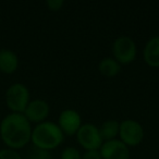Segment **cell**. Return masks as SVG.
Instances as JSON below:
<instances>
[{"instance_id":"10","label":"cell","mask_w":159,"mask_h":159,"mask_svg":"<svg viewBox=\"0 0 159 159\" xmlns=\"http://www.w3.org/2000/svg\"><path fill=\"white\" fill-rule=\"evenodd\" d=\"M143 57L147 66L152 68H159V35L152 36L146 42Z\"/></svg>"},{"instance_id":"3","label":"cell","mask_w":159,"mask_h":159,"mask_svg":"<svg viewBox=\"0 0 159 159\" xmlns=\"http://www.w3.org/2000/svg\"><path fill=\"white\" fill-rule=\"evenodd\" d=\"M5 100L11 112L23 113L29 102H31V93L29 87L23 83H13L6 91Z\"/></svg>"},{"instance_id":"9","label":"cell","mask_w":159,"mask_h":159,"mask_svg":"<svg viewBox=\"0 0 159 159\" xmlns=\"http://www.w3.org/2000/svg\"><path fill=\"white\" fill-rule=\"evenodd\" d=\"M102 159H130V147L122 143L120 139H111L102 143L99 149Z\"/></svg>"},{"instance_id":"14","label":"cell","mask_w":159,"mask_h":159,"mask_svg":"<svg viewBox=\"0 0 159 159\" xmlns=\"http://www.w3.org/2000/svg\"><path fill=\"white\" fill-rule=\"evenodd\" d=\"M27 159H52L51 154L48 150L40 149L37 147H32L27 154Z\"/></svg>"},{"instance_id":"2","label":"cell","mask_w":159,"mask_h":159,"mask_svg":"<svg viewBox=\"0 0 159 159\" xmlns=\"http://www.w3.org/2000/svg\"><path fill=\"white\" fill-rule=\"evenodd\" d=\"M64 141V134L58 124L53 121H46L35 124L32 130L31 143L34 147L44 150H51L58 148Z\"/></svg>"},{"instance_id":"7","label":"cell","mask_w":159,"mask_h":159,"mask_svg":"<svg viewBox=\"0 0 159 159\" xmlns=\"http://www.w3.org/2000/svg\"><path fill=\"white\" fill-rule=\"evenodd\" d=\"M58 126L64 136H73L77 133L80 128L82 126L83 120L79 111L75 109H64L60 112L59 117H58Z\"/></svg>"},{"instance_id":"11","label":"cell","mask_w":159,"mask_h":159,"mask_svg":"<svg viewBox=\"0 0 159 159\" xmlns=\"http://www.w3.org/2000/svg\"><path fill=\"white\" fill-rule=\"evenodd\" d=\"M19 57L13 50L8 48L0 49V72L13 74L19 68Z\"/></svg>"},{"instance_id":"17","label":"cell","mask_w":159,"mask_h":159,"mask_svg":"<svg viewBox=\"0 0 159 159\" xmlns=\"http://www.w3.org/2000/svg\"><path fill=\"white\" fill-rule=\"evenodd\" d=\"M46 6L50 11H59L64 6L63 0H47Z\"/></svg>"},{"instance_id":"8","label":"cell","mask_w":159,"mask_h":159,"mask_svg":"<svg viewBox=\"0 0 159 159\" xmlns=\"http://www.w3.org/2000/svg\"><path fill=\"white\" fill-rule=\"evenodd\" d=\"M49 113H50V106L48 102L40 98H36L29 102L23 115L31 123L38 124L46 121Z\"/></svg>"},{"instance_id":"5","label":"cell","mask_w":159,"mask_h":159,"mask_svg":"<svg viewBox=\"0 0 159 159\" xmlns=\"http://www.w3.org/2000/svg\"><path fill=\"white\" fill-rule=\"evenodd\" d=\"M145 136L144 128L134 119H125L120 121L119 139L128 147H135L143 142Z\"/></svg>"},{"instance_id":"18","label":"cell","mask_w":159,"mask_h":159,"mask_svg":"<svg viewBox=\"0 0 159 159\" xmlns=\"http://www.w3.org/2000/svg\"><path fill=\"white\" fill-rule=\"evenodd\" d=\"M82 159H102L99 149L85 150L82 154Z\"/></svg>"},{"instance_id":"6","label":"cell","mask_w":159,"mask_h":159,"mask_svg":"<svg viewBox=\"0 0 159 159\" xmlns=\"http://www.w3.org/2000/svg\"><path fill=\"white\" fill-rule=\"evenodd\" d=\"M79 145L84 150L100 149L102 141L99 133V128L93 123H83L75 134Z\"/></svg>"},{"instance_id":"13","label":"cell","mask_w":159,"mask_h":159,"mask_svg":"<svg viewBox=\"0 0 159 159\" xmlns=\"http://www.w3.org/2000/svg\"><path fill=\"white\" fill-rule=\"evenodd\" d=\"M119 128L120 122L117 120L109 119L102 122V125L99 126V133L102 141L106 142L117 139L119 136Z\"/></svg>"},{"instance_id":"15","label":"cell","mask_w":159,"mask_h":159,"mask_svg":"<svg viewBox=\"0 0 159 159\" xmlns=\"http://www.w3.org/2000/svg\"><path fill=\"white\" fill-rule=\"evenodd\" d=\"M60 159H82V154L77 148L68 146L61 152Z\"/></svg>"},{"instance_id":"12","label":"cell","mask_w":159,"mask_h":159,"mask_svg":"<svg viewBox=\"0 0 159 159\" xmlns=\"http://www.w3.org/2000/svg\"><path fill=\"white\" fill-rule=\"evenodd\" d=\"M98 71L99 73L105 77H111L117 76L121 71V64L112 57H105L99 61L98 64Z\"/></svg>"},{"instance_id":"4","label":"cell","mask_w":159,"mask_h":159,"mask_svg":"<svg viewBox=\"0 0 159 159\" xmlns=\"http://www.w3.org/2000/svg\"><path fill=\"white\" fill-rule=\"evenodd\" d=\"M111 51L112 58H115L121 66L130 64L136 59L137 46L132 37L128 35H121L113 40Z\"/></svg>"},{"instance_id":"1","label":"cell","mask_w":159,"mask_h":159,"mask_svg":"<svg viewBox=\"0 0 159 159\" xmlns=\"http://www.w3.org/2000/svg\"><path fill=\"white\" fill-rule=\"evenodd\" d=\"M32 123L23 113L10 112L0 122V139L7 148L21 149L31 143Z\"/></svg>"},{"instance_id":"16","label":"cell","mask_w":159,"mask_h":159,"mask_svg":"<svg viewBox=\"0 0 159 159\" xmlns=\"http://www.w3.org/2000/svg\"><path fill=\"white\" fill-rule=\"evenodd\" d=\"M0 159H23V157L16 149L2 148L0 149Z\"/></svg>"}]
</instances>
